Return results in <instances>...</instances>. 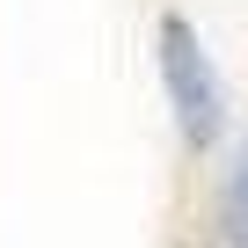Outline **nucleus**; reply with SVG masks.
<instances>
[{
    "label": "nucleus",
    "mask_w": 248,
    "mask_h": 248,
    "mask_svg": "<svg viewBox=\"0 0 248 248\" xmlns=\"http://www.w3.org/2000/svg\"><path fill=\"white\" fill-rule=\"evenodd\" d=\"M161 88H168V109H175V132H183V146H219L226 139V80H219V66H212V51H204V37L183 22V15H168L161 22Z\"/></svg>",
    "instance_id": "1"
},
{
    "label": "nucleus",
    "mask_w": 248,
    "mask_h": 248,
    "mask_svg": "<svg viewBox=\"0 0 248 248\" xmlns=\"http://www.w3.org/2000/svg\"><path fill=\"white\" fill-rule=\"evenodd\" d=\"M212 226H219V241H226V248H248V139H241V146L226 154V168H219Z\"/></svg>",
    "instance_id": "2"
}]
</instances>
